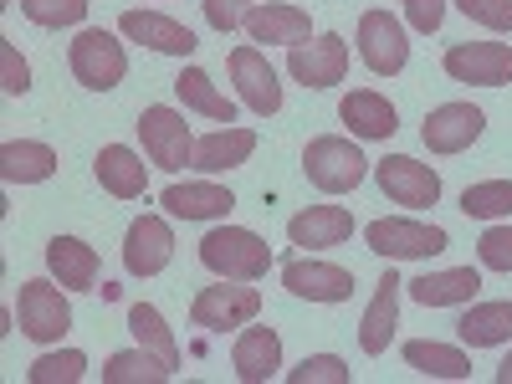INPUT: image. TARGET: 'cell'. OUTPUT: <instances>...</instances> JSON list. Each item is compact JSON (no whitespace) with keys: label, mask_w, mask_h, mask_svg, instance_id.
Returning a JSON list of instances; mask_svg holds the SVG:
<instances>
[{"label":"cell","mask_w":512,"mask_h":384,"mask_svg":"<svg viewBox=\"0 0 512 384\" xmlns=\"http://www.w3.org/2000/svg\"><path fill=\"white\" fill-rule=\"evenodd\" d=\"M200 267L210 272V277H226V282H262L267 277V267H272V246L256 236V231H246V226H216V231H205V241H200Z\"/></svg>","instance_id":"obj_1"},{"label":"cell","mask_w":512,"mask_h":384,"mask_svg":"<svg viewBox=\"0 0 512 384\" xmlns=\"http://www.w3.org/2000/svg\"><path fill=\"white\" fill-rule=\"evenodd\" d=\"M303 175H308V185L323 190V195H349V190H359V185L374 175V164L364 159V149H359L354 139H344V134H318V139H308V149H303Z\"/></svg>","instance_id":"obj_2"},{"label":"cell","mask_w":512,"mask_h":384,"mask_svg":"<svg viewBox=\"0 0 512 384\" xmlns=\"http://www.w3.org/2000/svg\"><path fill=\"white\" fill-rule=\"evenodd\" d=\"M16 328L31 338V344H62V338L72 333V303H67V287L57 277H31L21 282L16 292V308H11Z\"/></svg>","instance_id":"obj_3"},{"label":"cell","mask_w":512,"mask_h":384,"mask_svg":"<svg viewBox=\"0 0 512 384\" xmlns=\"http://www.w3.org/2000/svg\"><path fill=\"white\" fill-rule=\"evenodd\" d=\"M364 246L384 262H431L451 246L446 226L436 221H410V216H379L364 226Z\"/></svg>","instance_id":"obj_4"},{"label":"cell","mask_w":512,"mask_h":384,"mask_svg":"<svg viewBox=\"0 0 512 384\" xmlns=\"http://www.w3.org/2000/svg\"><path fill=\"white\" fill-rule=\"evenodd\" d=\"M67 67H72V77H77L88 93H113L118 82L128 77V52H123V41H118L113 31L88 26V31L72 36Z\"/></svg>","instance_id":"obj_5"},{"label":"cell","mask_w":512,"mask_h":384,"mask_svg":"<svg viewBox=\"0 0 512 384\" xmlns=\"http://www.w3.org/2000/svg\"><path fill=\"white\" fill-rule=\"evenodd\" d=\"M139 139H144L149 164L164 169V175H180V169L195 164V134H190L185 113L164 108V103H154V108L139 113Z\"/></svg>","instance_id":"obj_6"},{"label":"cell","mask_w":512,"mask_h":384,"mask_svg":"<svg viewBox=\"0 0 512 384\" xmlns=\"http://www.w3.org/2000/svg\"><path fill=\"white\" fill-rule=\"evenodd\" d=\"M256 313H262V292L251 282H226L216 277V287H200L190 303V323L205 333H226V328H246Z\"/></svg>","instance_id":"obj_7"},{"label":"cell","mask_w":512,"mask_h":384,"mask_svg":"<svg viewBox=\"0 0 512 384\" xmlns=\"http://www.w3.org/2000/svg\"><path fill=\"white\" fill-rule=\"evenodd\" d=\"M354 41H359V57H364V67L374 77H400L405 62H410V31H405V21L390 16V11H379V6L359 16Z\"/></svg>","instance_id":"obj_8"},{"label":"cell","mask_w":512,"mask_h":384,"mask_svg":"<svg viewBox=\"0 0 512 384\" xmlns=\"http://www.w3.org/2000/svg\"><path fill=\"white\" fill-rule=\"evenodd\" d=\"M441 72L466 88H507L512 82V47L507 41H456L441 57Z\"/></svg>","instance_id":"obj_9"},{"label":"cell","mask_w":512,"mask_h":384,"mask_svg":"<svg viewBox=\"0 0 512 384\" xmlns=\"http://www.w3.org/2000/svg\"><path fill=\"white\" fill-rule=\"evenodd\" d=\"M374 185L384 190L390 205H405V210H431L441 200V175L410 154H384L374 164Z\"/></svg>","instance_id":"obj_10"},{"label":"cell","mask_w":512,"mask_h":384,"mask_svg":"<svg viewBox=\"0 0 512 384\" xmlns=\"http://www.w3.org/2000/svg\"><path fill=\"white\" fill-rule=\"evenodd\" d=\"M282 287L303 303H349L354 297V272L338 267V262H323V256H287L282 262Z\"/></svg>","instance_id":"obj_11"},{"label":"cell","mask_w":512,"mask_h":384,"mask_svg":"<svg viewBox=\"0 0 512 384\" xmlns=\"http://www.w3.org/2000/svg\"><path fill=\"white\" fill-rule=\"evenodd\" d=\"M287 72H292V82H303V88L328 93L349 77V41L338 31H323V36H313V41L287 52Z\"/></svg>","instance_id":"obj_12"},{"label":"cell","mask_w":512,"mask_h":384,"mask_svg":"<svg viewBox=\"0 0 512 384\" xmlns=\"http://www.w3.org/2000/svg\"><path fill=\"white\" fill-rule=\"evenodd\" d=\"M175 262V231L169 216H134L123 231V272L128 277H159Z\"/></svg>","instance_id":"obj_13"},{"label":"cell","mask_w":512,"mask_h":384,"mask_svg":"<svg viewBox=\"0 0 512 384\" xmlns=\"http://www.w3.org/2000/svg\"><path fill=\"white\" fill-rule=\"evenodd\" d=\"M482 134H487V113L477 103H441L420 123V139L431 154H466Z\"/></svg>","instance_id":"obj_14"},{"label":"cell","mask_w":512,"mask_h":384,"mask_svg":"<svg viewBox=\"0 0 512 384\" xmlns=\"http://www.w3.org/2000/svg\"><path fill=\"white\" fill-rule=\"evenodd\" d=\"M226 67H231V82H236V98L256 118H272L282 108V82H277V72H272V62H267L262 47H236Z\"/></svg>","instance_id":"obj_15"},{"label":"cell","mask_w":512,"mask_h":384,"mask_svg":"<svg viewBox=\"0 0 512 384\" xmlns=\"http://www.w3.org/2000/svg\"><path fill=\"white\" fill-rule=\"evenodd\" d=\"M400 297H405V277L390 267V272L374 282V297H369V308L359 318V349L369 359H379L384 349H390V338L400 328Z\"/></svg>","instance_id":"obj_16"},{"label":"cell","mask_w":512,"mask_h":384,"mask_svg":"<svg viewBox=\"0 0 512 384\" xmlns=\"http://www.w3.org/2000/svg\"><path fill=\"white\" fill-rule=\"evenodd\" d=\"M231 369H236L241 384H267V379H277V374H282V338H277V328H267V323L251 318V323L236 333V344H231Z\"/></svg>","instance_id":"obj_17"},{"label":"cell","mask_w":512,"mask_h":384,"mask_svg":"<svg viewBox=\"0 0 512 384\" xmlns=\"http://www.w3.org/2000/svg\"><path fill=\"white\" fill-rule=\"evenodd\" d=\"M246 36L292 52V47H303V41H313V16L303 6H292V0H267V6L246 11Z\"/></svg>","instance_id":"obj_18"},{"label":"cell","mask_w":512,"mask_h":384,"mask_svg":"<svg viewBox=\"0 0 512 384\" xmlns=\"http://www.w3.org/2000/svg\"><path fill=\"white\" fill-rule=\"evenodd\" d=\"M118 31L128 41H139V47L159 52V57H190L200 41L190 26H180L175 16H164V11H123L118 16Z\"/></svg>","instance_id":"obj_19"},{"label":"cell","mask_w":512,"mask_h":384,"mask_svg":"<svg viewBox=\"0 0 512 384\" xmlns=\"http://www.w3.org/2000/svg\"><path fill=\"white\" fill-rule=\"evenodd\" d=\"M482 292V272L477 267H446V272H420L405 282V297L420 308H466Z\"/></svg>","instance_id":"obj_20"},{"label":"cell","mask_w":512,"mask_h":384,"mask_svg":"<svg viewBox=\"0 0 512 384\" xmlns=\"http://www.w3.org/2000/svg\"><path fill=\"white\" fill-rule=\"evenodd\" d=\"M159 205H164V216H175V221H226L236 210V195L216 180H185V185H169L159 195Z\"/></svg>","instance_id":"obj_21"},{"label":"cell","mask_w":512,"mask_h":384,"mask_svg":"<svg viewBox=\"0 0 512 384\" xmlns=\"http://www.w3.org/2000/svg\"><path fill=\"white\" fill-rule=\"evenodd\" d=\"M47 272H52L67 292H98L103 256H98V246H88L82 236H52V241H47Z\"/></svg>","instance_id":"obj_22"},{"label":"cell","mask_w":512,"mask_h":384,"mask_svg":"<svg viewBox=\"0 0 512 384\" xmlns=\"http://www.w3.org/2000/svg\"><path fill=\"white\" fill-rule=\"evenodd\" d=\"M354 236V216L344 205H308L287 221V241L303 246V251H328V246H344Z\"/></svg>","instance_id":"obj_23"},{"label":"cell","mask_w":512,"mask_h":384,"mask_svg":"<svg viewBox=\"0 0 512 384\" xmlns=\"http://www.w3.org/2000/svg\"><path fill=\"white\" fill-rule=\"evenodd\" d=\"M338 118L349 123V134H354V139H395V134H400V113H395V103L384 98V93H374V88H354V93H344V98H338Z\"/></svg>","instance_id":"obj_24"},{"label":"cell","mask_w":512,"mask_h":384,"mask_svg":"<svg viewBox=\"0 0 512 384\" xmlns=\"http://www.w3.org/2000/svg\"><path fill=\"white\" fill-rule=\"evenodd\" d=\"M144 159L149 154H134L128 144H103L98 159H93V175L113 200H139L149 190V164Z\"/></svg>","instance_id":"obj_25"},{"label":"cell","mask_w":512,"mask_h":384,"mask_svg":"<svg viewBox=\"0 0 512 384\" xmlns=\"http://www.w3.org/2000/svg\"><path fill=\"white\" fill-rule=\"evenodd\" d=\"M251 154H256V134L226 123V128H216V134L195 139V164L190 169H200V175H226V169H241Z\"/></svg>","instance_id":"obj_26"},{"label":"cell","mask_w":512,"mask_h":384,"mask_svg":"<svg viewBox=\"0 0 512 384\" xmlns=\"http://www.w3.org/2000/svg\"><path fill=\"white\" fill-rule=\"evenodd\" d=\"M57 149L41 139H6L0 144V180L6 185H41L57 175Z\"/></svg>","instance_id":"obj_27"},{"label":"cell","mask_w":512,"mask_h":384,"mask_svg":"<svg viewBox=\"0 0 512 384\" xmlns=\"http://www.w3.org/2000/svg\"><path fill=\"white\" fill-rule=\"evenodd\" d=\"M456 333H461V344H466V349H497V344H512V297H497V303H466Z\"/></svg>","instance_id":"obj_28"},{"label":"cell","mask_w":512,"mask_h":384,"mask_svg":"<svg viewBox=\"0 0 512 384\" xmlns=\"http://www.w3.org/2000/svg\"><path fill=\"white\" fill-rule=\"evenodd\" d=\"M405 364L425 379H466L472 374V359H466V349L456 344H441V338H410V344L400 349Z\"/></svg>","instance_id":"obj_29"},{"label":"cell","mask_w":512,"mask_h":384,"mask_svg":"<svg viewBox=\"0 0 512 384\" xmlns=\"http://www.w3.org/2000/svg\"><path fill=\"white\" fill-rule=\"evenodd\" d=\"M175 98H180L185 108L205 113L210 123H236V103L216 88V77H210L205 67H185V72L175 77Z\"/></svg>","instance_id":"obj_30"},{"label":"cell","mask_w":512,"mask_h":384,"mask_svg":"<svg viewBox=\"0 0 512 384\" xmlns=\"http://www.w3.org/2000/svg\"><path fill=\"white\" fill-rule=\"evenodd\" d=\"M128 333H134V344H144L149 354H159L169 369L180 374V344H175V333H169V323H164V313L154 308V303H134L128 308Z\"/></svg>","instance_id":"obj_31"},{"label":"cell","mask_w":512,"mask_h":384,"mask_svg":"<svg viewBox=\"0 0 512 384\" xmlns=\"http://www.w3.org/2000/svg\"><path fill=\"white\" fill-rule=\"evenodd\" d=\"M164 379H175V369H169L159 354H149L144 344L118 349V354L103 364V384H164Z\"/></svg>","instance_id":"obj_32"},{"label":"cell","mask_w":512,"mask_h":384,"mask_svg":"<svg viewBox=\"0 0 512 384\" xmlns=\"http://www.w3.org/2000/svg\"><path fill=\"white\" fill-rule=\"evenodd\" d=\"M461 210L472 221H507L512 216V180H477L461 190Z\"/></svg>","instance_id":"obj_33"},{"label":"cell","mask_w":512,"mask_h":384,"mask_svg":"<svg viewBox=\"0 0 512 384\" xmlns=\"http://www.w3.org/2000/svg\"><path fill=\"white\" fill-rule=\"evenodd\" d=\"M82 374H88V354L82 349H52V354L31 359V369H26L31 384H77Z\"/></svg>","instance_id":"obj_34"},{"label":"cell","mask_w":512,"mask_h":384,"mask_svg":"<svg viewBox=\"0 0 512 384\" xmlns=\"http://www.w3.org/2000/svg\"><path fill=\"white\" fill-rule=\"evenodd\" d=\"M88 6H93V0H21V16L31 26L62 31V26H82V21H88Z\"/></svg>","instance_id":"obj_35"},{"label":"cell","mask_w":512,"mask_h":384,"mask_svg":"<svg viewBox=\"0 0 512 384\" xmlns=\"http://www.w3.org/2000/svg\"><path fill=\"white\" fill-rule=\"evenodd\" d=\"M292 384H354V369L338 354H308L297 369H287Z\"/></svg>","instance_id":"obj_36"},{"label":"cell","mask_w":512,"mask_h":384,"mask_svg":"<svg viewBox=\"0 0 512 384\" xmlns=\"http://www.w3.org/2000/svg\"><path fill=\"white\" fill-rule=\"evenodd\" d=\"M477 262L487 272H512V226H487L477 241Z\"/></svg>","instance_id":"obj_37"},{"label":"cell","mask_w":512,"mask_h":384,"mask_svg":"<svg viewBox=\"0 0 512 384\" xmlns=\"http://www.w3.org/2000/svg\"><path fill=\"white\" fill-rule=\"evenodd\" d=\"M456 11L487 31H512V0H456Z\"/></svg>","instance_id":"obj_38"},{"label":"cell","mask_w":512,"mask_h":384,"mask_svg":"<svg viewBox=\"0 0 512 384\" xmlns=\"http://www.w3.org/2000/svg\"><path fill=\"white\" fill-rule=\"evenodd\" d=\"M0 67H6V77H0L6 98H26V93H31V67H26V57L16 52V41H0Z\"/></svg>","instance_id":"obj_39"},{"label":"cell","mask_w":512,"mask_h":384,"mask_svg":"<svg viewBox=\"0 0 512 384\" xmlns=\"http://www.w3.org/2000/svg\"><path fill=\"white\" fill-rule=\"evenodd\" d=\"M246 11H251V0H205V21H210V31H221V36L246 26Z\"/></svg>","instance_id":"obj_40"},{"label":"cell","mask_w":512,"mask_h":384,"mask_svg":"<svg viewBox=\"0 0 512 384\" xmlns=\"http://www.w3.org/2000/svg\"><path fill=\"white\" fill-rule=\"evenodd\" d=\"M405 21H410V31H420V36L441 31V21H446V0H405Z\"/></svg>","instance_id":"obj_41"},{"label":"cell","mask_w":512,"mask_h":384,"mask_svg":"<svg viewBox=\"0 0 512 384\" xmlns=\"http://www.w3.org/2000/svg\"><path fill=\"white\" fill-rule=\"evenodd\" d=\"M492 379H497V384H512V354L497 364V374H492Z\"/></svg>","instance_id":"obj_42"}]
</instances>
